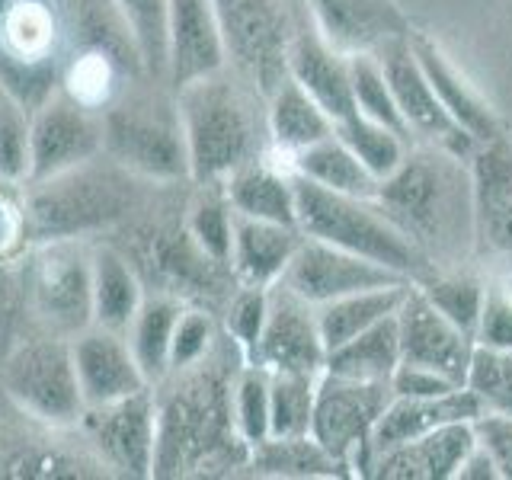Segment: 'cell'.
Returning a JSON list of instances; mask_svg holds the SVG:
<instances>
[{
  "instance_id": "obj_1",
  "label": "cell",
  "mask_w": 512,
  "mask_h": 480,
  "mask_svg": "<svg viewBox=\"0 0 512 480\" xmlns=\"http://www.w3.org/2000/svg\"><path fill=\"white\" fill-rule=\"evenodd\" d=\"M247 356L221 330L215 349L154 388L157 455L154 477H205L247 468L250 445L234 423V381Z\"/></svg>"
},
{
  "instance_id": "obj_2",
  "label": "cell",
  "mask_w": 512,
  "mask_h": 480,
  "mask_svg": "<svg viewBox=\"0 0 512 480\" xmlns=\"http://www.w3.org/2000/svg\"><path fill=\"white\" fill-rule=\"evenodd\" d=\"M372 199L436 272L474 263V176L464 154L413 144Z\"/></svg>"
},
{
  "instance_id": "obj_3",
  "label": "cell",
  "mask_w": 512,
  "mask_h": 480,
  "mask_svg": "<svg viewBox=\"0 0 512 480\" xmlns=\"http://www.w3.org/2000/svg\"><path fill=\"white\" fill-rule=\"evenodd\" d=\"M189 154V180L224 183L269 151L266 96L224 68L176 90Z\"/></svg>"
},
{
  "instance_id": "obj_4",
  "label": "cell",
  "mask_w": 512,
  "mask_h": 480,
  "mask_svg": "<svg viewBox=\"0 0 512 480\" xmlns=\"http://www.w3.org/2000/svg\"><path fill=\"white\" fill-rule=\"evenodd\" d=\"M26 186V215L32 244L48 240H80L128 218L138 205L141 180L100 154L87 164L71 167Z\"/></svg>"
},
{
  "instance_id": "obj_5",
  "label": "cell",
  "mask_w": 512,
  "mask_h": 480,
  "mask_svg": "<svg viewBox=\"0 0 512 480\" xmlns=\"http://www.w3.org/2000/svg\"><path fill=\"white\" fill-rule=\"evenodd\" d=\"M295 221L304 237L324 240L397 272L407 282L429 279L432 269L426 256L400 234L375 199L346 196L327 186H317L295 173Z\"/></svg>"
},
{
  "instance_id": "obj_6",
  "label": "cell",
  "mask_w": 512,
  "mask_h": 480,
  "mask_svg": "<svg viewBox=\"0 0 512 480\" xmlns=\"http://www.w3.org/2000/svg\"><path fill=\"white\" fill-rule=\"evenodd\" d=\"M103 154L148 183L189 180V154L176 96L132 93L103 109Z\"/></svg>"
},
{
  "instance_id": "obj_7",
  "label": "cell",
  "mask_w": 512,
  "mask_h": 480,
  "mask_svg": "<svg viewBox=\"0 0 512 480\" xmlns=\"http://www.w3.org/2000/svg\"><path fill=\"white\" fill-rule=\"evenodd\" d=\"M0 381H4L7 404L48 426L77 429L87 410L68 336L45 330V336L16 343Z\"/></svg>"
},
{
  "instance_id": "obj_8",
  "label": "cell",
  "mask_w": 512,
  "mask_h": 480,
  "mask_svg": "<svg viewBox=\"0 0 512 480\" xmlns=\"http://www.w3.org/2000/svg\"><path fill=\"white\" fill-rule=\"evenodd\" d=\"M228 68L250 87L269 96L288 77V45H292L301 0H212Z\"/></svg>"
},
{
  "instance_id": "obj_9",
  "label": "cell",
  "mask_w": 512,
  "mask_h": 480,
  "mask_svg": "<svg viewBox=\"0 0 512 480\" xmlns=\"http://www.w3.org/2000/svg\"><path fill=\"white\" fill-rule=\"evenodd\" d=\"M391 397L394 394L388 381H359L320 372L311 436L327 448L340 468L368 474L372 468V432Z\"/></svg>"
},
{
  "instance_id": "obj_10",
  "label": "cell",
  "mask_w": 512,
  "mask_h": 480,
  "mask_svg": "<svg viewBox=\"0 0 512 480\" xmlns=\"http://www.w3.org/2000/svg\"><path fill=\"white\" fill-rule=\"evenodd\" d=\"M32 314L48 333L77 336L93 324V253L80 240L39 244L29 269Z\"/></svg>"
},
{
  "instance_id": "obj_11",
  "label": "cell",
  "mask_w": 512,
  "mask_h": 480,
  "mask_svg": "<svg viewBox=\"0 0 512 480\" xmlns=\"http://www.w3.org/2000/svg\"><path fill=\"white\" fill-rule=\"evenodd\" d=\"M103 112L80 103L68 90H55L32 109L26 183H39L103 154Z\"/></svg>"
},
{
  "instance_id": "obj_12",
  "label": "cell",
  "mask_w": 512,
  "mask_h": 480,
  "mask_svg": "<svg viewBox=\"0 0 512 480\" xmlns=\"http://www.w3.org/2000/svg\"><path fill=\"white\" fill-rule=\"evenodd\" d=\"M80 436L87 439L93 455L106 464L109 474L122 477H154L157 455V404L154 388L87 407L80 416Z\"/></svg>"
},
{
  "instance_id": "obj_13",
  "label": "cell",
  "mask_w": 512,
  "mask_h": 480,
  "mask_svg": "<svg viewBox=\"0 0 512 480\" xmlns=\"http://www.w3.org/2000/svg\"><path fill=\"white\" fill-rule=\"evenodd\" d=\"M474 260L490 279L512 276V141L503 135L471 151Z\"/></svg>"
},
{
  "instance_id": "obj_14",
  "label": "cell",
  "mask_w": 512,
  "mask_h": 480,
  "mask_svg": "<svg viewBox=\"0 0 512 480\" xmlns=\"http://www.w3.org/2000/svg\"><path fill=\"white\" fill-rule=\"evenodd\" d=\"M378 58H381L384 77H388V84H391L400 119H404L407 132H410V141L413 144H442L448 151L471 157L477 141L471 135H464L455 125V119L445 112L442 100L429 84L426 71L420 68V61L413 55L410 39L391 42L388 48H381Z\"/></svg>"
},
{
  "instance_id": "obj_15",
  "label": "cell",
  "mask_w": 512,
  "mask_h": 480,
  "mask_svg": "<svg viewBox=\"0 0 512 480\" xmlns=\"http://www.w3.org/2000/svg\"><path fill=\"white\" fill-rule=\"evenodd\" d=\"M13 407V404H10ZM13 420H0V477H100L106 464L90 445L71 452L61 439L71 429L32 420L13 407Z\"/></svg>"
},
{
  "instance_id": "obj_16",
  "label": "cell",
  "mask_w": 512,
  "mask_h": 480,
  "mask_svg": "<svg viewBox=\"0 0 512 480\" xmlns=\"http://www.w3.org/2000/svg\"><path fill=\"white\" fill-rule=\"evenodd\" d=\"M404 282L407 279L397 276V272L314 237H301L292 263H288V269L279 279V285L314 304V308L336 298H346L352 292H365V288L404 285Z\"/></svg>"
},
{
  "instance_id": "obj_17",
  "label": "cell",
  "mask_w": 512,
  "mask_h": 480,
  "mask_svg": "<svg viewBox=\"0 0 512 480\" xmlns=\"http://www.w3.org/2000/svg\"><path fill=\"white\" fill-rule=\"evenodd\" d=\"M250 365L266 372L288 375H320L327 368V343L320 336L317 308L288 292L285 285L269 288V314Z\"/></svg>"
},
{
  "instance_id": "obj_18",
  "label": "cell",
  "mask_w": 512,
  "mask_h": 480,
  "mask_svg": "<svg viewBox=\"0 0 512 480\" xmlns=\"http://www.w3.org/2000/svg\"><path fill=\"white\" fill-rule=\"evenodd\" d=\"M394 317L400 333V362L426 365L464 388L474 356V336H468L442 311H436V304L416 285L407 288Z\"/></svg>"
},
{
  "instance_id": "obj_19",
  "label": "cell",
  "mask_w": 512,
  "mask_h": 480,
  "mask_svg": "<svg viewBox=\"0 0 512 480\" xmlns=\"http://www.w3.org/2000/svg\"><path fill=\"white\" fill-rule=\"evenodd\" d=\"M311 26L343 55H378L413 29L394 0H301Z\"/></svg>"
},
{
  "instance_id": "obj_20",
  "label": "cell",
  "mask_w": 512,
  "mask_h": 480,
  "mask_svg": "<svg viewBox=\"0 0 512 480\" xmlns=\"http://www.w3.org/2000/svg\"><path fill=\"white\" fill-rule=\"evenodd\" d=\"M228 68L221 23L212 0H170L167 10V84L180 90L192 80Z\"/></svg>"
},
{
  "instance_id": "obj_21",
  "label": "cell",
  "mask_w": 512,
  "mask_h": 480,
  "mask_svg": "<svg viewBox=\"0 0 512 480\" xmlns=\"http://www.w3.org/2000/svg\"><path fill=\"white\" fill-rule=\"evenodd\" d=\"M71 349L80 394H84L87 407H100L109 404V400H122L128 394L151 388L125 333L90 324L87 330L71 336Z\"/></svg>"
},
{
  "instance_id": "obj_22",
  "label": "cell",
  "mask_w": 512,
  "mask_h": 480,
  "mask_svg": "<svg viewBox=\"0 0 512 480\" xmlns=\"http://www.w3.org/2000/svg\"><path fill=\"white\" fill-rule=\"evenodd\" d=\"M288 77H292L301 90H308L314 96V103L327 112L333 125L356 112L349 55L336 52V48L320 36L311 26L304 7L298 16L292 45H288Z\"/></svg>"
},
{
  "instance_id": "obj_23",
  "label": "cell",
  "mask_w": 512,
  "mask_h": 480,
  "mask_svg": "<svg viewBox=\"0 0 512 480\" xmlns=\"http://www.w3.org/2000/svg\"><path fill=\"white\" fill-rule=\"evenodd\" d=\"M474 420L464 423H448L426 432L420 439L400 442L388 452H381L372 461L368 477L378 480H452L461 468L464 455L471 452L477 436H474Z\"/></svg>"
},
{
  "instance_id": "obj_24",
  "label": "cell",
  "mask_w": 512,
  "mask_h": 480,
  "mask_svg": "<svg viewBox=\"0 0 512 480\" xmlns=\"http://www.w3.org/2000/svg\"><path fill=\"white\" fill-rule=\"evenodd\" d=\"M231 208L244 218L295 224V170L276 151H266L221 183Z\"/></svg>"
},
{
  "instance_id": "obj_25",
  "label": "cell",
  "mask_w": 512,
  "mask_h": 480,
  "mask_svg": "<svg viewBox=\"0 0 512 480\" xmlns=\"http://www.w3.org/2000/svg\"><path fill=\"white\" fill-rule=\"evenodd\" d=\"M480 410L484 407H480V400L468 388H455L439 397H397L394 394L372 432V461L381 452H388V448H394L400 442H410V439H420L439 426L474 420Z\"/></svg>"
},
{
  "instance_id": "obj_26",
  "label": "cell",
  "mask_w": 512,
  "mask_h": 480,
  "mask_svg": "<svg viewBox=\"0 0 512 480\" xmlns=\"http://www.w3.org/2000/svg\"><path fill=\"white\" fill-rule=\"evenodd\" d=\"M301 231L295 224H276L260 218H234V247H231V272L237 285L272 288L279 285L282 272L292 263L301 244Z\"/></svg>"
},
{
  "instance_id": "obj_27",
  "label": "cell",
  "mask_w": 512,
  "mask_h": 480,
  "mask_svg": "<svg viewBox=\"0 0 512 480\" xmlns=\"http://www.w3.org/2000/svg\"><path fill=\"white\" fill-rule=\"evenodd\" d=\"M410 45H413L416 61H420V68L429 77L432 90H436V96L442 100L445 112L455 119V125L461 128V132L471 135L477 144L503 138L500 119L493 116V109L484 100H480V93L461 77V71L455 68V64L439 52V45L429 42L426 36H420V32H413Z\"/></svg>"
},
{
  "instance_id": "obj_28",
  "label": "cell",
  "mask_w": 512,
  "mask_h": 480,
  "mask_svg": "<svg viewBox=\"0 0 512 480\" xmlns=\"http://www.w3.org/2000/svg\"><path fill=\"white\" fill-rule=\"evenodd\" d=\"M266 128H269V151H276L285 160H292L304 148H311V144L324 141L336 132L333 119L292 77H285L266 96Z\"/></svg>"
},
{
  "instance_id": "obj_29",
  "label": "cell",
  "mask_w": 512,
  "mask_h": 480,
  "mask_svg": "<svg viewBox=\"0 0 512 480\" xmlns=\"http://www.w3.org/2000/svg\"><path fill=\"white\" fill-rule=\"evenodd\" d=\"M144 301L135 263L116 247L93 250V324L125 333Z\"/></svg>"
},
{
  "instance_id": "obj_30",
  "label": "cell",
  "mask_w": 512,
  "mask_h": 480,
  "mask_svg": "<svg viewBox=\"0 0 512 480\" xmlns=\"http://www.w3.org/2000/svg\"><path fill=\"white\" fill-rule=\"evenodd\" d=\"M410 285L413 282L365 288V292H352L346 298L320 304L317 324H320V336H324V343H327V352L336 349L340 343H346V340H352V336H359L362 330L381 324V320L394 317Z\"/></svg>"
},
{
  "instance_id": "obj_31",
  "label": "cell",
  "mask_w": 512,
  "mask_h": 480,
  "mask_svg": "<svg viewBox=\"0 0 512 480\" xmlns=\"http://www.w3.org/2000/svg\"><path fill=\"white\" fill-rule=\"evenodd\" d=\"M183 308L186 304L173 295H164V292L144 295L135 320L125 330V340H128V346H132L141 372L151 384H157L170 372L173 330H176V320H180Z\"/></svg>"
},
{
  "instance_id": "obj_32",
  "label": "cell",
  "mask_w": 512,
  "mask_h": 480,
  "mask_svg": "<svg viewBox=\"0 0 512 480\" xmlns=\"http://www.w3.org/2000/svg\"><path fill=\"white\" fill-rule=\"evenodd\" d=\"M397 365H400V333H397V317H388L381 324L362 330L359 336H352V340L340 343L336 349H330L324 372L391 384Z\"/></svg>"
},
{
  "instance_id": "obj_33",
  "label": "cell",
  "mask_w": 512,
  "mask_h": 480,
  "mask_svg": "<svg viewBox=\"0 0 512 480\" xmlns=\"http://www.w3.org/2000/svg\"><path fill=\"white\" fill-rule=\"evenodd\" d=\"M288 164H292V170L304 176V180L327 186L333 192H346V196L372 199L378 189V180L365 170L362 160L346 148V141L336 132L324 141L311 144V148H304L301 154L288 160Z\"/></svg>"
},
{
  "instance_id": "obj_34",
  "label": "cell",
  "mask_w": 512,
  "mask_h": 480,
  "mask_svg": "<svg viewBox=\"0 0 512 480\" xmlns=\"http://www.w3.org/2000/svg\"><path fill=\"white\" fill-rule=\"evenodd\" d=\"M247 468L266 477H333L343 471L314 436H269L256 442Z\"/></svg>"
},
{
  "instance_id": "obj_35",
  "label": "cell",
  "mask_w": 512,
  "mask_h": 480,
  "mask_svg": "<svg viewBox=\"0 0 512 480\" xmlns=\"http://www.w3.org/2000/svg\"><path fill=\"white\" fill-rule=\"evenodd\" d=\"M58 26L45 0H16L0 26V55L16 61H58Z\"/></svg>"
},
{
  "instance_id": "obj_36",
  "label": "cell",
  "mask_w": 512,
  "mask_h": 480,
  "mask_svg": "<svg viewBox=\"0 0 512 480\" xmlns=\"http://www.w3.org/2000/svg\"><path fill=\"white\" fill-rule=\"evenodd\" d=\"M234 218L228 196H224L221 183H199L196 196L186 205V231L196 240L202 253L212 256L215 263L231 269V247H234Z\"/></svg>"
},
{
  "instance_id": "obj_37",
  "label": "cell",
  "mask_w": 512,
  "mask_h": 480,
  "mask_svg": "<svg viewBox=\"0 0 512 480\" xmlns=\"http://www.w3.org/2000/svg\"><path fill=\"white\" fill-rule=\"evenodd\" d=\"M336 135L346 141V148L362 160L365 170L372 173L378 183L388 180V176L404 164L407 151L413 148V141L407 135H400L375 119H365L359 112H352L349 119L336 122Z\"/></svg>"
},
{
  "instance_id": "obj_38",
  "label": "cell",
  "mask_w": 512,
  "mask_h": 480,
  "mask_svg": "<svg viewBox=\"0 0 512 480\" xmlns=\"http://www.w3.org/2000/svg\"><path fill=\"white\" fill-rule=\"evenodd\" d=\"M420 292L436 304L455 327H461L468 336H474L480 311H484L487 298V279L474 269H442L432 272L429 279L413 282Z\"/></svg>"
},
{
  "instance_id": "obj_39",
  "label": "cell",
  "mask_w": 512,
  "mask_h": 480,
  "mask_svg": "<svg viewBox=\"0 0 512 480\" xmlns=\"http://www.w3.org/2000/svg\"><path fill=\"white\" fill-rule=\"evenodd\" d=\"M125 23L141 68L167 80V10L170 0H112Z\"/></svg>"
},
{
  "instance_id": "obj_40",
  "label": "cell",
  "mask_w": 512,
  "mask_h": 480,
  "mask_svg": "<svg viewBox=\"0 0 512 480\" xmlns=\"http://www.w3.org/2000/svg\"><path fill=\"white\" fill-rule=\"evenodd\" d=\"M317 378L269 372V436H311Z\"/></svg>"
},
{
  "instance_id": "obj_41",
  "label": "cell",
  "mask_w": 512,
  "mask_h": 480,
  "mask_svg": "<svg viewBox=\"0 0 512 480\" xmlns=\"http://www.w3.org/2000/svg\"><path fill=\"white\" fill-rule=\"evenodd\" d=\"M349 71H352V96H356V112L365 119H375L381 125L394 128V132L407 135V125L400 119V109L394 103V93L388 77H384L381 58L372 52L349 55Z\"/></svg>"
},
{
  "instance_id": "obj_42",
  "label": "cell",
  "mask_w": 512,
  "mask_h": 480,
  "mask_svg": "<svg viewBox=\"0 0 512 480\" xmlns=\"http://www.w3.org/2000/svg\"><path fill=\"white\" fill-rule=\"evenodd\" d=\"M464 388L480 400L484 410L512 416V352L474 346Z\"/></svg>"
},
{
  "instance_id": "obj_43",
  "label": "cell",
  "mask_w": 512,
  "mask_h": 480,
  "mask_svg": "<svg viewBox=\"0 0 512 480\" xmlns=\"http://www.w3.org/2000/svg\"><path fill=\"white\" fill-rule=\"evenodd\" d=\"M29 122L32 112L0 80V176L26 183L29 170Z\"/></svg>"
},
{
  "instance_id": "obj_44",
  "label": "cell",
  "mask_w": 512,
  "mask_h": 480,
  "mask_svg": "<svg viewBox=\"0 0 512 480\" xmlns=\"http://www.w3.org/2000/svg\"><path fill=\"white\" fill-rule=\"evenodd\" d=\"M234 423L244 442L253 448L269 439V372L244 362L234 381Z\"/></svg>"
},
{
  "instance_id": "obj_45",
  "label": "cell",
  "mask_w": 512,
  "mask_h": 480,
  "mask_svg": "<svg viewBox=\"0 0 512 480\" xmlns=\"http://www.w3.org/2000/svg\"><path fill=\"white\" fill-rule=\"evenodd\" d=\"M266 314H269V288H256V285H237L228 298V304H224L221 314H218L221 330L240 346L247 362H250L253 349L263 336Z\"/></svg>"
},
{
  "instance_id": "obj_46",
  "label": "cell",
  "mask_w": 512,
  "mask_h": 480,
  "mask_svg": "<svg viewBox=\"0 0 512 480\" xmlns=\"http://www.w3.org/2000/svg\"><path fill=\"white\" fill-rule=\"evenodd\" d=\"M218 336H221L218 314L208 308H189L186 304L180 320H176V330H173L170 372H180V368L202 362L208 352L215 349Z\"/></svg>"
},
{
  "instance_id": "obj_47",
  "label": "cell",
  "mask_w": 512,
  "mask_h": 480,
  "mask_svg": "<svg viewBox=\"0 0 512 480\" xmlns=\"http://www.w3.org/2000/svg\"><path fill=\"white\" fill-rule=\"evenodd\" d=\"M474 346L512 352V288L503 279H487V298L474 330Z\"/></svg>"
},
{
  "instance_id": "obj_48",
  "label": "cell",
  "mask_w": 512,
  "mask_h": 480,
  "mask_svg": "<svg viewBox=\"0 0 512 480\" xmlns=\"http://www.w3.org/2000/svg\"><path fill=\"white\" fill-rule=\"evenodd\" d=\"M29 237V215H26V186L0 176V266L13 260Z\"/></svg>"
},
{
  "instance_id": "obj_49",
  "label": "cell",
  "mask_w": 512,
  "mask_h": 480,
  "mask_svg": "<svg viewBox=\"0 0 512 480\" xmlns=\"http://www.w3.org/2000/svg\"><path fill=\"white\" fill-rule=\"evenodd\" d=\"M471 426H474L477 445L484 448L490 461L496 464V474L512 480V416L480 410Z\"/></svg>"
},
{
  "instance_id": "obj_50",
  "label": "cell",
  "mask_w": 512,
  "mask_h": 480,
  "mask_svg": "<svg viewBox=\"0 0 512 480\" xmlns=\"http://www.w3.org/2000/svg\"><path fill=\"white\" fill-rule=\"evenodd\" d=\"M461 388L452 378H445L439 372H432L426 365H413V362H400L391 375V394L397 397H439Z\"/></svg>"
},
{
  "instance_id": "obj_51",
  "label": "cell",
  "mask_w": 512,
  "mask_h": 480,
  "mask_svg": "<svg viewBox=\"0 0 512 480\" xmlns=\"http://www.w3.org/2000/svg\"><path fill=\"white\" fill-rule=\"evenodd\" d=\"M455 477L458 480H496L500 474H496V464L490 461V455L474 442V448H471L468 455H464V461H461V468H458Z\"/></svg>"
},
{
  "instance_id": "obj_52",
  "label": "cell",
  "mask_w": 512,
  "mask_h": 480,
  "mask_svg": "<svg viewBox=\"0 0 512 480\" xmlns=\"http://www.w3.org/2000/svg\"><path fill=\"white\" fill-rule=\"evenodd\" d=\"M13 4H16V0H0V26H4V20H7V13H10Z\"/></svg>"
},
{
  "instance_id": "obj_53",
  "label": "cell",
  "mask_w": 512,
  "mask_h": 480,
  "mask_svg": "<svg viewBox=\"0 0 512 480\" xmlns=\"http://www.w3.org/2000/svg\"><path fill=\"white\" fill-rule=\"evenodd\" d=\"M500 279H503V282H506V285L512 288V276H500Z\"/></svg>"
}]
</instances>
